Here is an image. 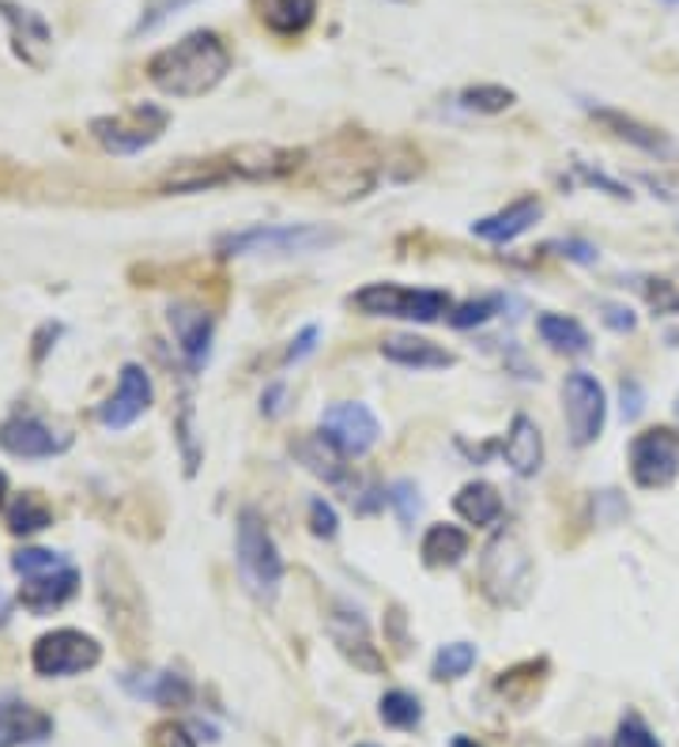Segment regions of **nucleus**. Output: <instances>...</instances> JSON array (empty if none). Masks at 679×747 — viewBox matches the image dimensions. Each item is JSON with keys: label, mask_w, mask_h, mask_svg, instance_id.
Instances as JSON below:
<instances>
[{"label": "nucleus", "mask_w": 679, "mask_h": 747, "mask_svg": "<svg viewBox=\"0 0 679 747\" xmlns=\"http://www.w3.org/2000/svg\"><path fill=\"white\" fill-rule=\"evenodd\" d=\"M152 747H197V736L178 722H159L152 728Z\"/></svg>", "instance_id": "obj_39"}, {"label": "nucleus", "mask_w": 679, "mask_h": 747, "mask_svg": "<svg viewBox=\"0 0 679 747\" xmlns=\"http://www.w3.org/2000/svg\"><path fill=\"white\" fill-rule=\"evenodd\" d=\"M638 412H641V390L635 377H627V382H623V415H627V419H638Z\"/></svg>", "instance_id": "obj_44"}, {"label": "nucleus", "mask_w": 679, "mask_h": 747, "mask_svg": "<svg viewBox=\"0 0 679 747\" xmlns=\"http://www.w3.org/2000/svg\"><path fill=\"white\" fill-rule=\"evenodd\" d=\"M53 736V717L27 698H0V747H31Z\"/></svg>", "instance_id": "obj_18"}, {"label": "nucleus", "mask_w": 679, "mask_h": 747, "mask_svg": "<svg viewBox=\"0 0 679 747\" xmlns=\"http://www.w3.org/2000/svg\"><path fill=\"white\" fill-rule=\"evenodd\" d=\"M419 556L430 570H449L468 556V532L457 525H430L419 540Z\"/></svg>", "instance_id": "obj_27"}, {"label": "nucleus", "mask_w": 679, "mask_h": 747, "mask_svg": "<svg viewBox=\"0 0 679 747\" xmlns=\"http://www.w3.org/2000/svg\"><path fill=\"white\" fill-rule=\"evenodd\" d=\"M231 69L234 58L216 31H189L148 61V80L170 98H200L216 91Z\"/></svg>", "instance_id": "obj_1"}, {"label": "nucleus", "mask_w": 679, "mask_h": 747, "mask_svg": "<svg viewBox=\"0 0 679 747\" xmlns=\"http://www.w3.org/2000/svg\"><path fill=\"white\" fill-rule=\"evenodd\" d=\"M189 4H197V0H152V4L140 12V20H136L133 31H128V39H140V34L159 31V27L170 20V15H178L181 8H189Z\"/></svg>", "instance_id": "obj_34"}, {"label": "nucleus", "mask_w": 679, "mask_h": 747, "mask_svg": "<svg viewBox=\"0 0 679 747\" xmlns=\"http://www.w3.org/2000/svg\"><path fill=\"white\" fill-rule=\"evenodd\" d=\"M668 4H679V0H668Z\"/></svg>", "instance_id": "obj_48"}, {"label": "nucleus", "mask_w": 679, "mask_h": 747, "mask_svg": "<svg viewBox=\"0 0 679 747\" xmlns=\"http://www.w3.org/2000/svg\"><path fill=\"white\" fill-rule=\"evenodd\" d=\"M563 412H566V427H571V442L577 449L593 446V442L604 435V423H608V393L596 382V374L589 371L566 374Z\"/></svg>", "instance_id": "obj_10"}, {"label": "nucleus", "mask_w": 679, "mask_h": 747, "mask_svg": "<svg viewBox=\"0 0 679 747\" xmlns=\"http://www.w3.org/2000/svg\"><path fill=\"white\" fill-rule=\"evenodd\" d=\"M12 570L20 578L15 601L31 615L61 612L80 593V567L50 548H20L12 556Z\"/></svg>", "instance_id": "obj_2"}, {"label": "nucleus", "mask_w": 679, "mask_h": 747, "mask_svg": "<svg viewBox=\"0 0 679 747\" xmlns=\"http://www.w3.org/2000/svg\"><path fill=\"white\" fill-rule=\"evenodd\" d=\"M0 15H4L8 31H12L15 58L31 64V69H45V53L53 50V31L45 15L27 4H15V0H0Z\"/></svg>", "instance_id": "obj_17"}, {"label": "nucleus", "mask_w": 679, "mask_h": 747, "mask_svg": "<svg viewBox=\"0 0 679 747\" xmlns=\"http://www.w3.org/2000/svg\"><path fill=\"white\" fill-rule=\"evenodd\" d=\"M174 344H178L181 359L189 363V371H205L212 359V336H216V318L205 307L192 302H174L167 310Z\"/></svg>", "instance_id": "obj_15"}, {"label": "nucleus", "mask_w": 679, "mask_h": 747, "mask_svg": "<svg viewBox=\"0 0 679 747\" xmlns=\"http://www.w3.org/2000/svg\"><path fill=\"white\" fill-rule=\"evenodd\" d=\"M378 717L385 728H397V733H416L424 725V703H419L411 691H385L378 703Z\"/></svg>", "instance_id": "obj_30"}, {"label": "nucleus", "mask_w": 679, "mask_h": 747, "mask_svg": "<svg viewBox=\"0 0 679 747\" xmlns=\"http://www.w3.org/2000/svg\"><path fill=\"white\" fill-rule=\"evenodd\" d=\"M506 310V294H480V299H468L464 307H453L449 313V325L453 329H476V325H488L491 318Z\"/></svg>", "instance_id": "obj_32"}, {"label": "nucleus", "mask_w": 679, "mask_h": 747, "mask_svg": "<svg viewBox=\"0 0 679 747\" xmlns=\"http://www.w3.org/2000/svg\"><path fill=\"white\" fill-rule=\"evenodd\" d=\"M91 136L98 147L109 155H140L144 147L163 141V133L170 128V110L159 103H133L117 114H98L91 117Z\"/></svg>", "instance_id": "obj_7"}, {"label": "nucleus", "mask_w": 679, "mask_h": 747, "mask_svg": "<svg viewBox=\"0 0 679 747\" xmlns=\"http://www.w3.org/2000/svg\"><path fill=\"white\" fill-rule=\"evenodd\" d=\"M347 307L366 313V318H397V321H419L435 325L449 321L453 299L435 288H404V283H366L355 294H347Z\"/></svg>", "instance_id": "obj_6"}, {"label": "nucleus", "mask_w": 679, "mask_h": 747, "mask_svg": "<svg viewBox=\"0 0 679 747\" xmlns=\"http://www.w3.org/2000/svg\"><path fill=\"white\" fill-rule=\"evenodd\" d=\"M585 114H589L604 133H612L616 141L638 147V152L654 155V159H672L676 155L672 136H668L665 128L641 122V117H635V114H623V110H616V106H596V103H585Z\"/></svg>", "instance_id": "obj_14"}, {"label": "nucleus", "mask_w": 679, "mask_h": 747, "mask_svg": "<svg viewBox=\"0 0 679 747\" xmlns=\"http://www.w3.org/2000/svg\"><path fill=\"white\" fill-rule=\"evenodd\" d=\"M552 249H563V257H571L577 264H596V246L593 242H582V238H563V242H555Z\"/></svg>", "instance_id": "obj_42"}, {"label": "nucleus", "mask_w": 679, "mask_h": 747, "mask_svg": "<svg viewBox=\"0 0 679 747\" xmlns=\"http://www.w3.org/2000/svg\"><path fill=\"white\" fill-rule=\"evenodd\" d=\"M336 227L321 224H257L246 230H227L216 238L219 257H299L317 253L340 242Z\"/></svg>", "instance_id": "obj_4"}, {"label": "nucleus", "mask_w": 679, "mask_h": 747, "mask_svg": "<svg viewBox=\"0 0 679 747\" xmlns=\"http://www.w3.org/2000/svg\"><path fill=\"white\" fill-rule=\"evenodd\" d=\"M630 479L638 491H668L679 479V430L649 427L630 438L627 449Z\"/></svg>", "instance_id": "obj_9"}, {"label": "nucleus", "mask_w": 679, "mask_h": 747, "mask_svg": "<svg viewBox=\"0 0 679 747\" xmlns=\"http://www.w3.org/2000/svg\"><path fill=\"white\" fill-rule=\"evenodd\" d=\"M328 634H333L336 650L344 653L347 661L355 664V668L370 672V676H378L385 672V657L378 653V645L370 639V626H366L363 612L352 604H340L333 615H328Z\"/></svg>", "instance_id": "obj_16"}, {"label": "nucleus", "mask_w": 679, "mask_h": 747, "mask_svg": "<svg viewBox=\"0 0 679 747\" xmlns=\"http://www.w3.org/2000/svg\"><path fill=\"white\" fill-rule=\"evenodd\" d=\"M540 216H544L540 197H518L513 205H506L502 211H494V216L476 219L472 235L483 238V242H491V246H510L513 238L529 235V230L540 224Z\"/></svg>", "instance_id": "obj_19"}, {"label": "nucleus", "mask_w": 679, "mask_h": 747, "mask_svg": "<svg viewBox=\"0 0 679 747\" xmlns=\"http://www.w3.org/2000/svg\"><path fill=\"white\" fill-rule=\"evenodd\" d=\"M155 401L152 377L140 363H125L122 374H117V390L98 404L95 419L103 423L106 430H125L133 427L136 419H144Z\"/></svg>", "instance_id": "obj_13"}, {"label": "nucleus", "mask_w": 679, "mask_h": 747, "mask_svg": "<svg viewBox=\"0 0 679 747\" xmlns=\"http://www.w3.org/2000/svg\"><path fill=\"white\" fill-rule=\"evenodd\" d=\"M600 318H604V325H608L612 332H635V325H638V318H635V310L630 307H623V302H600Z\"/></svg>", "instance_id": "obj_40"}, {"label": "nucleus", "mask_w": 679, "mask_h": 747, "mask_svg": "<svg viewBox=\"0 0 679 747\" xmlns=\"http://www.w3.org/2000/svg\"><path fill=\"white\" fill-rule=\"evenodd\" d=\"M125 691L133 698H144V703H155L163 709H181L192 703V684L189 676L174 668H159V672H125L122 676Z\"/></svg>", "instance_id": "obj_20"}, {"label": "nucleus", "mask_w": 679, "mask_h": 747, "mask_svg": "<svg viewBox=\"0 0 679 747\" xmlns=\"http://www.w3.org/2000/svg\"><path fill=\"white\" fill-rule=\"evenodd\" d=\"M257 20L280 39H295L317 15V0H253Z\"/></svg>", "instance_id": "obj_23"}, {"label": "nucleus", "mask_w": 679, "mask_h": 747, "mask_svg": "<svg viewBox=\"0 0 679 747\" xmlns=\"http://www.w3.org/2000/svg\"><path fill=\"white\" fill-rule=\"evenodd\" d=\"M291 454H295L299 465H306L317 479H325V484H344L347 479L344 454H340L321 430L317 435H302L299 442H291Z\"/></svg>", "instance_id": "obj_25"}, {"label": "nucleus", "mask_w": 679, "mask_h": 747, "mask_svg": "<svg viewBox=\"0 0 679 747\" xmlns=\"http://www.w3.org/2000/svg\"><path fill=\"white\" fill-rule=\"evenodd\" d=\"M385 502L397 510V518L404 529H411L419 518V510H424V502H419V487L411 484V479H397V484L389 487V495H385Z\"/></svg>", "instance_id": "obj_35"}, {"label": "nucleus", "mask_w": 679, "mask_h": 747, "mask_svg": "<svg viewBox=\"0 0 679 747\" xmlns=\"http://www.w3.org/2000/svg\"><path fill=\"white\" fill-rule=\"evenodd\" d=\"M310 532L317 540H333L340 532V518H336V506L325 502V498H314L310 502Z\"/></svg>", "instance_id": "obj_38"}, {"label": "nucleus", "mask_w": 679, "mask_h": 747, "mask_svg": "<svg viewBox=\"0 0 679 747\" xmlns=\"http://www.w3.org/2000/svg\"><path fill=\"white\" fill-rule=\"evenodd\" d=\"M234 559H238V574H242L246 589L257 596V601L272 604L280 596L283 585V556L276 548V537L264 525L261 510L257 506H242L238 510V525H234Z\"/></svg>", "instance_id": "obj_5"}, {"label": "nucleus", "mask_w": 679, "mask_h": 747, "mask_svg": "<svg viewBox=\"0 0 679 747\" xmlns=\"http://www.w3.org/2000/svg\"><path fill=\"white\" fill-rule=\"evenodd\" d=\"M536 332H540V340L558 355H589V347H593V340L582 321L566 318V313H540Z\"/></svg>", "instance_id": "obj_26"}, {"label": "nucleus", "mask_w": 679, "mask_h": 747, "mask_svg": "<svg viewBox=\"0 0 679 747\" xmlns=\"http://www.w3.org/2000/svg\"><path fill=\"white\" fill-rule=\"evenodd\" d=\"M0 449L8 457L20 460H50L61 457L72 449V435L69 430H53L50 423H42L39 415L15 412L0 423Z\"/></svg>", "instance_id": "obj_12"}, {"label": "nucleus", "mask_w": 679, "mask_h": 747, "mask_svg": "<svg viewBox=\"0 0 679 747\" xmlns=\"http://www.w3.org/2000/svg\"><path fill=\"white\" fill-rule=\"evenodd\" d=\"M449 747H483V744H476L472 736H453V744Z\"/></svg>", "instance_id": "obj_45"}, {"label": "nucleus", "mask_w": 679, "mask_h": 747, "mask_svg": "<svg viewBox=\"0 0 679 747\" xmlns=\"http://www.w3.org/2000/svg\"><path fill=\"white\" fill-rule=\"evenodd\" d=\"M476 645L472 642H449L435 653V664H430V676L435 679H461L476 668Z\"/></svg>", "instance_id": "obj_31"}, {"label": "nucleus", "mask_w": 679, "mask_h": 747, "mask_svg": "<svg viewBox=\"0 0 679 747\" xmlns=\"http://www.w3.org/2000/svg\"><path fill=\"white\" fill-rule=\"evenodd\" d=\"M453 510L457 518H464L468 525H476V529H488L502 518V495L499 487L488 484V479H472V484H464L461 491L453 495Z\"/></svg>", "instance_id": "obj_24"}, {"label": "nucleus", "mask_w": 679, "mask_h": 747, "mask_svg": "<svg viewBox=\"0 0 679 747\" xmlns=\"http://www.w3.org/2000/svg\"><path fill=\"white\" fill-rule=\"evenodd\" d=\"M4 502H8V476L0 473V510H4Z\"/></svg>", "instance_id": "obj_46"}, {"label": "nucleus", "mask_w": 679, "mask_h": 747, "mask_svg": "<svg viewBox=\"0 0 679 747\" xmlns=\"http://www.w3.org/2000/svg\"><path fill=\"white\" fill-rule=\"evenodd\" d=\"M638 291L646 294V302L654 307V313H679V291H676V283H668V280H641L638 283Z\"/></svg>", "instance_id": "obj_37"}, {"label": "nucleus", "mask_w": 679, "mask_h": 747, "mask_svg": "<svg viewBox=\"0 0 679 747\" xmlns=\"http://www.w3.org/2000/svg\"><path fill=\"white\" fill-rule=\"evenodd\" d=\"M4 521H8V532H12V537H34V532H42L53 525V506L45 502L39 491H23L8 502Z\"/></svg>", "instance_id": "obj_28"}, {"label": "nucleus", "mask_w": 679, "mask_h": 747, "mask_svg": "<svg viewBox=\"0 0 679 747\" xmlns=\"http://www.w3.org/2000/svg\"><path fill=\"white\" fill-rule=\"evenodd\" d=\"M513 103H518V91L506 87V83H472V87H464L461 95H457V106L483 117L506 114Z\"/></svg>", "instance_id": "obj_29"}, {"label": "nucleus", "mask_w": 679, "mask_h": 747, "mask_svg": "<svg viewBox=\"0 0 679 747\" xmlns=\"http://www.w3.org/2000/svg\"><path fill=\"white\" fill-rule=\"evenodd\" d=\"M321 435L344 457H366L382 442V423L359 401H336L321 412Z\"/></svg>", "instance_id": "obj_11"}, {"label": "nucleus", "mask_w": 679, "mask_h": 747, "mask_svg": "<svg viewBox=\"0 0 679 747\" xmlns=\"http://www.w3.org/2000/svg\"><path fill=\"white\" fill-rule=\"evenodd\" d=\"M317 340H321V329L317 325H306L299 332L295 340H291V347H288V355H283V363H302L306 355H314L317 352Z\"/></svg>", "instance_id": "obj_41"}, {"label": "nucleus", "mask_w": 679, "mask_h": 747, "mask_svg": "<svg viewBox=\"0 0 679 747\" xmlns=\"http://www.w3.org/2000/svg\"><path fill=\"white\" fill-rule=\"evenodd\" d=\"M676 412H679V401H676Z\"/></svg>", "instance_id": "obj_49"}, {"label": "nucleus", "mask_w": 679, "mask_h": 747, "mask_svg": "<svg viewBox=\"0 0 679 747\" xmlns=\"http://www.w3.org/2000/svg\"><path fill=\"white\" fill-rule=\"evenodd\" d=\"M382 355L408 371H449L457 363L453 352H446L442 344L427 336H389L382 340Z\"/></svg>", "instance_id": "obj_22"}, {"label": "nucleus", "mask_w": 679, "mask_h": 747, "mask_svg": "<svg viewBox=\"0 0 679 747\" xmlns=\"http://www.w3.org/2000/svg\"><path fill=\"white\" fill-rule=\"evenodd\" d=\"M103 664V645L95 634L76 631V626H58L45 631L39 642L31 645V668L42 679H72Z\"/></svg>", "instance_id": "obj_8"}, {"label": "nucleus", "mask_w": 679, "mask_h": 747, "mask_svg": "<svg viewBox=\"0 0 679 747\" xmlns=\"http://www.w3.org/2000/svg\"><path fill=\"white\" fill-rule=\"evenodd\" d=\"M502 457H506V465L513 473L525 479L544 468V435H540V427L525 412H518L510 419V430H506V438H502Z\"/></svg>", "instance_id": "obj_21"}, {"label": "nucleus", "mask_w": 679, "mask_h": 747, "mask_svg": "<svg viewBox=\"0 0 679 747\" xmlns=\"http://www.w3.org/2000/svg\"><path fill=\"white\" fill-rule=\"evenodd\" d=\"M616 747H665L660 744V736L649 728V722L641 714H623V722L616 728Z\"/></svg>", "instance_id": "obj_36"}, {"label": "nucleus", "mask_w": 679, "mask_h": 747, "mask_svg": "<svg viewBox=\"0 0 679 747\" xmlns=\"http://www.w3.org/2000/svg\"><path fill=\"white\" fill-rule=\"evenodd\" d=\"M355 747H378V744H355Z\"/></svg>", "instance_id": "obj_47"}, {"label": "nucleus", "mask_w": 679, "mask_h": 747, "mask_svg": "<svg viewBox=\"0 0 679 747\" xmlns=\"http://www.w3.org/2000/svg\"><path fill=\"white\" fill-rule=\"evenodd\" d=\"M283 396H288V385L283 382H272L269 390L261 393V412L269 415V419H276V415L283 412Z\"/></svg>", "instance_id": "obj_43"}, {"label": "nucleus", "mask_w": 679, "mask_h": 747, "mask_svg": "<svg viewBox=\"0 0 679 747\" xmlns=\"http://www.w3.org/2000/svg\"><path fill=\"white\" fill-rule=\"evenodd\" d=\"M174 435H178L186 473L197 476V468H200V442H197V423H192V404L189 401H181V415L174 419Z\"/></svg>", "instance_id": "obj_33"}, {"label": "nucleus", "mask_w": 679, "mask_h": 747, "mask_svg": "<svg viewBox=\"0 0 679 747\" xmlns=\"http://www.w3.org/2000/svg\"><path fill=\"white\" fill-rule=\"evenodd\" d=\"M480 589L499 608L529 604L532 589H536V574H532V556L518 529H499L488 540L480 556Z\"/></svg>", "instance_id": "obj_3"}]
</instances>
